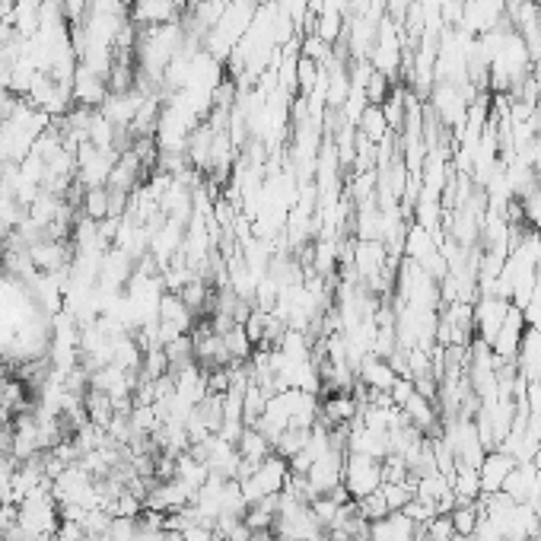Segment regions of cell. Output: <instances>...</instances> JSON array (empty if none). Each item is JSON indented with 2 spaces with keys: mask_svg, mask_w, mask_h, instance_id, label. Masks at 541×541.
<instances>
[{
  "mask_svg": "<svg viewBox=\"0 0 541 541\" xmlns=\"http://www.w3.org/2000/svg\"><path fill=\"white\" fill-rule=\"evenodd\" d=\"M421 532H424V526L411 522L401 510L370 522V541H417Z\"/></svg>",
  "mask_w": 541,
  "mask_h": 541,
  "instance_id": "obj_8",
  "label": "cell"
},
{
  "mask_svg": "<svg viewBox=\"0 0 541 541\" xmlns=\"http://www.w3.org/2000/svg\"><path fill=\"white\" fill-rule=\"evenodd\" d=\"M166 541H188V538H185L182 532H169V535H166Z\"/></svg>",
  "mask_w": 541,
  "mask_h": 541,
  "instance_id": "obj_16",
  "label": "cell"
},
{
  "mask_svg": "<svg viewBox=\"0 0 541 541\" xmlns=\"http://www.w3.org/2000/svg\"><path fill=\"white\" fill-rule=\"evenodd\" d=\"M71 96L83 109H99L102 102H106V96H109V80L102 74H96V71H90V67L77 64V74H74V83H71Z\"/></svg>",
  "mask_w": 541,
  "mask_h": 541,
  "instance_id": "obj_7",
  "label": "cell"
},
{
  "mask_svg": "<svg viewBox=\"0 0 541 541\" xmlns=\"http://www.w3.org/2000/svg\"><path fill=\"white\" fill-rule=\"evenodd\" d=\"M357 503V510H360V516L366 519V522H376V519H382V516H389L392 510H389V503H386V497H382V491H376V494H366V497H360V500H354Z\"/></svg>",
  "mask_w": 541,
  "mask_h": 541,
  "instance_id": "obj_14",
  "label": "cell"
},
{
  "mask_svg": "<svg viewBox=\"0 0 541 541\" xmlns=\"http://www.w3.org/2000/svg\"><path fill=\"white\" fill-rule=\"evenodd\" d=\"M344 491L351 494V500H360L366 494H376L386 475H382V459L373 456H357V452H347L344 456V475H341Z\"/></svg>",
  "mask_w": 541,
  "mask_h": 541,
  "instance_id": "obj_2",
  "label": "cell"
},
{
  "mask_svg": "<svg viewBox=\"0 0 541 541\" xmlns=\"http://www.w3.org/2000/svg\"><path fill=\"white\" fill-rule=\"evenodd\" d=\"M360 382L370 392H392V386H395V379H398V370L395 366L386 360V357H376V354H366L363 360H360Z\"/></svg>",
  "mask_w": 541,
  "mask_h": 541,
  "instance_id": "obj_9",
  "label": "cell"
},
{
  "mask_svg": "<svg viewBox=\"0 0 541 541\" xmlns=\"http://www.w3.org/2000/svg\"><path fill=\"white\" fill-rule=\"evenodd\" d=\"M287 481H290V462L284 456H277V452H271V456L261 462L249 478L239 481V491H242L246 506H252L265 497H281Z\"/></svg>",
  "mask_w": 541,
  "mask_h": 541,
  "instance_id": "obj_1",
  "label": "cell"
},
{
  "mask_svg": "<svg viewBox=\"0 0 541 541\" xmlns=\"http://www.w3.org/2000/svg\"><path fill=\"white\" fill-rule=\"evenodd\" d=\"M370 64H373V71L386 74L389 80H395L398 71H401V26L392 20V16H386V20H382L379 29H376Z\"/></svg>",
  "mask_w": 541,
  "mask_h": 541,
  "instance_id": "obj_3",
  "label": "cell"
},
{
  "mask_svg": "<svg viewBox=\"0 0 541 541\" xmlns=\"http://www.w3.org/2000/svg\"><path fill=\"white\" fill-rule=\"evenodd\" d=\"M452 541H459V538H452Z\"/></svg>",
  "mask_w": 541,
  "mask_h": 541,
  "instance_id": "obj_17",
  "label": "cell"
},
{
  "mask_svg": "<svg viewBox=\"0 0 541 541\" xmlns=\"http://www.w3.org/2000/svg\"><path fill=\"white\" fill-rule=\"evenodd\" d=\"M519 462L510 456L506 449H487L484 459L478 465V475H481V494H500L506 478H510V471L516 468Z\"/></svg>",
  "mask_w": 541,
  "mask_h": 541,
  "instance_id": "obj_6",
  "label": "cell"
},
{
  "mask_svg": "<svg viewBox=\"0 0 541 541\" xmlns=\"http://www.w3.org/2000/svg\"><path fill=\"white\" fill-rule=\"evenodd\" d=\"M471 102H475V99H468V96L459 90V86H449V83H433V86H430L433 115L440 118L446 128H452V131H462Z\"/></svg>",
  "mask_w": 541,
  "mask_h": 541,
  "instance_id": "obj_4",
  "label": "cell"
},
{
  "mask_svg": "<svg viewBox=\"0 0 541 541\" xmlns=\"http://www.w3.org/2000/svg\"><path fill=\"white\" fill-rule=\"evenodd\" d=\"M357 131H360V137H366L373 147L376 144H386L389 137H392V128H389V121H386V115H382V109L379 106H366V112L360 115V121H357Z\"/></svg>",
  "mask_w": 541,
  "mask_h": 541,
  "instance_id": "obj_11",
  "label": "cell"
},
{
  "mask_svg": "<svg viewBox=\"0 0 541 541\" xmlns=\"http://www.w3.org/2000/svg\"><path fill=\"white\" fill-rule=\"evenodd\" d=\"M449 484H452V494H456V503H475V500H481V475H478V468L459 465Z\"/></svg>",
  "mask_w": 541,
  "mask_h": 541,
  "instance_id": "obj_12",
  "label": "cell"
},
{
  "mask_svg": "<svg viewBox=\"0 0 541 541\" xmlns=\"http://www.w3.org/2000/svg\"><path fill=\"white\" fill-rule=\"evenodd\" d=\"M83 214L86 220H106L109 217V188L99 185V188H83Z\"/></svg>",
  "mask_w": 541,
  "mask_h": 541,
  "instance_id": "obj_13",
  "label": "cell"
},
{
  "mask_svg": "<svg viewBox=\"0 0 541 541\" xmlns=\"http://www.w3.org/2000/svg\"><path fill=\"white\" fill-rule=\"evenodd\" d=\"M236 449H239L242 462L252 465V468H258V465L265 462V459L271 456V452H274V443H271L268 436L261 433L258 427H246V430H242L239 440H236Z\"/></svg>",
  "mask_w": 541,
  "mask_h": 541,
  "instance_id": "obj_10",
  "label": "cell"
},
{
  "mask_svg": "<svg viewBox=\"0 0 541 541\" xmlns=\"http://www.w3.org/2000/svg\"><path fill=\"white\" fill-rule=\"evenodd\" d=\"M137 532H141V522H137V516H115L109 532H106V541H134Z\"/></svg>",
  "mask_w": 541,
  "mask_h": 541,
  "instance_id": "obj_15",
  "label": "cell"
},
{
  "mask_svg": "<svg viewBox=\"0 0 541 541\" xmlns=\"http://www.w3.org/2000/svg\"><path fill=\"white\" fill-rule=\"evenodd\" d=\"M510 300H503V296H494V293H484L481 300L475 303V328H478V341L491 344L497 338V331L506 319V312H510Z\"/></svg>",
  "mask_w": 541,
  "mask_h": 541,
  "instance_id": "obj_5",
  "label": "cell"
}]
</instances>
